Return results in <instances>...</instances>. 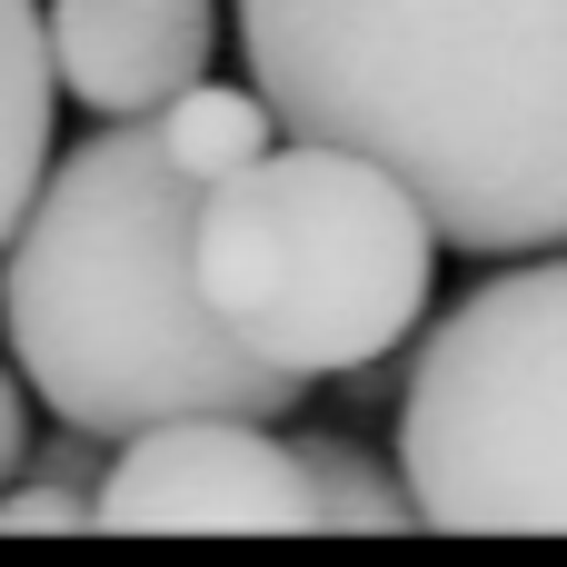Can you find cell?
I'll return each mask as SVG.
<instances>
[{
	"instance_id": "cell-1",
	"label": "cell",
	"mask_w": 567,
	"mask_h": 567,
	"mask_svg": "<svg viewBox=\"0 0 567 567\" xmlns=\"http://www.w3.org/2000/svg\"><path fill=\"white\" fill-rule=\"evenodd\" d=\"M279 130L379 159L449 249H567V0H239Z\"/></svg>"
},
{
	"instance_id": "cell-2",
	"label": "cell",
	"mask_w": 567,
	"mask_h": 567,
	"mask_svg": "<svg viewBox=\"0 0 567 567\" xmlns=\"http://www.w3.org/2000/svg\"><path fill=\"white\" fill-rule=\"evenodd\" d=\"M219 179L169 130L110 120L60 150L0 249V339L60 429L130 439L150 419H289L309 379L249 359L199 289V199Z\"/></svg>"
},
{
	"instance_id": "cell-3",
	"label": "cell",
	"mask_w": 567,
	"mask_h": 567,
	"mask_svg": "<svg viewBox=\"0 0 567 567\" xmlns=\"http://www.w3.org/2000/svg\"><path fill=\"white\" fill-rule=\"evenodd\" d=\"M199 289L249 359L349 379L419 339L439 229L379 159L289 130L199 199Z\"/></svg>"
},
{
	"instance_id": "cell-4",
	"label": "cell",
	"mask_w": 567,
	"mask_h": 567,
	"mask_svg": "<svg viewBox=\"0 0 567 567\" xmlns=\"http://www.w3.org/2000/svg\"><path fill=\"white\" fill-rule=\"evenodd\" d=\"M399 468L439 538H567V259L528 249L409 349Z\"/></svg>"
},
{
	"instance_id": "cell-5",
	"label": "cell",
	"mask_w": 567,
	"mask_h": 567,
	"mask_svg": "<svg viewBox=\"0 0 567 567\" xmlns=\"http://www.w3.org/2000/svg\"><path fill=\"white\" fill-rule=\"evenodd\" d=\"M110 538H319L309 458L269 419H150L110 439Z\"/></svg>"
},
{
	"instance_id": "cell-6",
	"label": "cell",
	"mask_w": 567,
	"mask_h": 567,
	"mask_svg": "<svg viewBox=\"0 0 567 567\" xmlns=\"http://www.w3.org/2000/svg\"><path fill=\"white\" fill-rule=\"evenodd\" d=\"M40 20H50L60 100L100 120H140L189 80H209V40H219V0H50Z\"/></svg>"
},
{
	"instance_id": "cell-7",
	"label": "cell",
	"mask_w": 567,
	"mask_h": 567,
	"mask_svg": "<svg viewBox=\"0 0 567 567\" xmlns=\"http://www.w3.org/2000/svg\"><path fill=\"white\" fill-rule=\"evenodd\" d=\"M50 90H60V70H50L40 0H0V249L20 229L40 169H50V110H60Z\"/></svg>"
},
{
	"instance_id": "cell-8",
	"label": "cell",
	"mask_w": 567,
	"mask_h": 567,
	"mask_svg": "<svg viewBox=\"0 0 567 567\" xmlns=\"http://www.w3.org/2000/svg\"><path fill=\"white\" fill-rule=\"evenodd\" d=\"M299 458H309V518L329 538H399V528H419L409 468L369 458L359 439H299Z\"/></svg>"
},
{
	"instance_id": "cell-9",
	"label": "cell",
	"mask_w": 567,
	"mask_h": 567,
	"mask_svg": "<svg viewBox=\"0 0 567 567\" xmlns=\"http://www.w3.org/2000/svg\"><path fill=\"white\" fill-rule=\"evenodd\" d=\"M80 528H100L90 488H60V478H30V488H10V498H0V538H80Z\"/></svg>"
},
{
	"instance_id": "cell-10",
	"label": "cell",
	"mask_w": 567,
	"mask_h": 567,
	"mask_svg": "<svg viewBox=\"0 0 567 567\" xmlns=\"http://www.w3.org/2000/svg\"><path fill=\"white\" fill-rule=\"evenodd\" d=\"M20 458H30V379L0 369V488L20 478Z\"/></svg>"
}]
</instances>
